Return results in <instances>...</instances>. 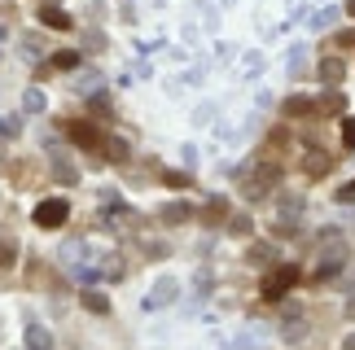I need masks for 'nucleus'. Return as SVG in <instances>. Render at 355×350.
<instances>
[{"label": "nucleus", "mask_w": 355, "mask_h": 350, "mask_svg": "<svg viewBox=\"0 0 355 350\" xmlns=\"http://www.w3.org/2000/svg\"><path fill=\"white\" fill-rule=\"evenodd\" d=\"M250 232H255L250 215H233V219H228V237H250Z\"/></svg>", "instance_id": "22"}, {"label": "nucleus", "mask_w": 355, "mask_h": 350, "mask_svg": "<svg viewBox=\"0 0 355 350\" xmlns=\"http://www.w3.org/2000/svg\"><path fill=\"white\" fill-rule=\"evenodd\" d=\"M31 219H35V228H44V232H57V228L70 219V201L66 197H44L40 206L31 210Z\"/></svg>", "instance_id": "3"}, {"label": "nucleus", "mask_w": 355, "mask_h": 350, "mask_svg": "<svg viewBox=\"0 0 355 350\" xmlns=\"http://www.w3.org/2000/svg\"><path fill=\"white\" fill-rule=\"evenodd\" d=\"M342 144L355 149V118H342Z\"/></svg>", "instance_id": "34"}, {"label": "nucleus", "mask_w": 355, "mask_h": 350, "mask_svg": "<svg viewBox=\"0 0 355 350\" xmlns=\"http://www.w3.org/2000/svg\"><path fill=\"white\" fill-rule=\"evenodd\" d=\"M246 263H255V267H272V263H277V245H272V241H250Z\"/></svg>", "instance_id": "10"}, {"label": "nucleus", "mask_w": 355, "mask_h": 350, "mask_svg": "<svg viewBox=\"0 0 355 350\" xmlns=\"http://www.w3.org/2000/svg\"><path fill=\"white\" fill-rule=\"evenodd\" d=\"M27 346H35V350H40V346H53V333L49 329H44V324H27Z\"/></svg>", "instance_id": "20"}, {"label": "nucleus", "mask_w": 355, "mask_h": 350, "mask_svg": "<svg viewBox=\"0 0 355 350\" xmlns=\"http://www.w3.org/2000/svg\"><path fill=\"white\" fill-rule=\"evenodd\" d=\"M334 171V153H325V149H307L303 153V175H312V179H321Z\"/></svg>", "instance_id": "7"}, {"label": "nucleus", "mask_w": 355, "mask_h": 350, "mask_svg": "<svg viewBox=\"0 0 355 350\" xmlns=\"http://www.w3.org/2000/svg\"><path fill=\"white\" fill-rule=\"evenodd\" d=\"M303 70H307V53H303V44H299V48L290 53V75H294V79H303Z\"/></svg>", "instance_id": "25"}, {"label": "nucleus", "mask_w": 355, "mask_h": 350, "mask_svg": "<svg viewBox=\"0 0 355 350\" xmlns=\"http://www.w3.org/2000/svg\"><path fill=\"white\" fill-rule=\"evenodd\" d=\"M49 158H53V175H57V184H79V171L70 166V158H66L62 149H57V153H49Z\"/></svg>", "instance_id": "15"}, {"label": "nucleus", "mask_w": 355, "mask_h": 350, "mask_svg": "<svg viewBox=\"0 0 355 350\" xmlns=\"http://www.w3.org/2000/svg\"><path fill=\"white\" fill-rule=\"evenodd\" d=\"M189 215H193V206H189V201H167V206L158 210V219L167 223V228H180V223H189Z\"/></svg>", "instance_id": "12"}, {"label": "nucleus", "mask_w": 355, "mask_h": 350, "mask_svg": "<svg viewBox=\"0 0 355 350\" xmlns=\"http://www.w3.org/2000/svg\"><path fill=\"white\" fill-rule=\"evenodd\" d=\"M49 70H79V53H75V48L53 53V57H49Z\"/></svg>", "instance_id": "19"}, {"label": "nucleus", "mask_w": 355, "mask_h": 350, "mask_svg": "<svg viewBox=\"0 0 355 350\" xmlns=\"http://www.w3.org/2000/svg\"><path fill=\"white\" fill-rule=\"evenodd\" d=\"M18 131H22L18 114H0V136H18Z\"/></svg>", "instance_id": "26"}, {"label": "nucleus", "mask_w": 355, "mask_h": 350, "mask_svg": "<svg viewBox=\"0 0 355 350\" xmlns=\"http://www.w3.org/2000/svg\"><path fill=\"white\" fill-rule=\"evenodd\" d=\"M281 114H286V118H307V114H316V101L307 92H294V96L281 101Z\"/></svg>", "instance_id": "9"}, {"label": "nucleus", "mask_w": 355, "mask_h": 350, "mask_svg": "<svg viewBox=\"0 0 355 350\" xmlns=\"http://www.w3.org/2000/svg\"><path fill=\"white\" fill-rule=\"evenodd\" d=\"M92 114L97 118H110L114 110H110V96H92Z\"/></svg>", "instance_id": "31"}, {"label": "nucleus", "mask_w": 355, "mask_h": 350, "mask_svg": "<svg viewBox=\"0 0 355 350\" xmlns=\"http://www.w3.org/2000/svg\"><path fill=\"white\" fill-rule=\"evenodd\" d=\"M255 342H263L255 329H246V333H237V346H255Z\"/></svg>", "instance_id": "37"}, {"label": "nucleus", "mask_w": 355, "mask_h": 350, "mask_svg": "<svg viewBox=\"0 0 355 350\" xmlns=\"http://www.w3.org/2000/svg\"><path fill=\"white\" fill-rule=\"evenodd\" d=\"M101 88V75L97 70H84V79H79V92H97Z\"/></svg>", "instance_id": "30"}, {"label": "nucleus", "mask_w": 355, "mask_h": 350, "mask_svg": "<svg viewBox=\"0 0 355 350\" xmlns=\"http://www.w3.org/2000/svg\"><path fill=\"white\" fill-rule=\"evenodd\" d=\"M316 79L329 83V88H338V83L347 79V66H342V57H321V66H316Z\"/></svg>", "instance_id": "8"}, {"label": "nucleus", "mask_w": 355, "mask_h": 350, "mask_svg": "<svg viewBox=\"0 0 355 350\" xmlns=\"http://www.w3.org/2000/svg\"><path fill=\"white\" fill-rule=\"evenodd\" d=\"M66 136L75 140L79 149H97V144H105L101 127H97V123H88V118H70V123H66Z\"/></svg>", "instance_id": "6"}, {"label": "nucleus", "mask_w": 355, "mask_h": 350, "mask_svg": "<svg viewBox=\"0 0 355 350\" xmlns=\"http://www.w3.org/2000/svg\"><path fill=\"white\" fill-rule=\"evenodd\" d=\"M342 346H347V350H355V333H347V337H342Z\"/></svg>", "instance_id": "39"}, {"label": "nucleus", "mask_w": 355, "mask_h": 350, "mask_svg": "<svg viewBox=\"0 0 355 350\" xmlns=\"http://www.w3.org/2000/svg\"><path fill=\"white\" fill-rule=\"evenodd\" d=\"M224 215H228V201H224V197H211V201H206V223H219Z\"/></svg>", "instance_id": "23"}, {"label": "nucleus", "mask_w": 355, "mask_h": 350, "mask_svg": "<svg viewBox=\"0 0 355 350\" xmlns=\"http://www.w3.org/2000/svg\"><path fill=\"white\" fill-rule=\"evenodd\" d=\"M211 289H215V281H211V267H202L193 276V298L202 303V298H211Z\"/></svg>", "instance_id": "21"}, {"label": "nucleus", "mask_w": 355, "mask_h": 350, "mask_svg": "<svg viewBox=\"0 0 355 350\" xmlns=\"http://www.w3.org/2000/svg\"><path fill=\"white\" fill-rule=\"evenodd\" d=\"M44 5H62V0H44Z\"/></svg>", "instance_id": "41"}, {"label": "nucleus", "mask_w": 355, "mask_h": 350, "mask_svg": "<svg viewBox=\"0 0 355 350\" xmlns=\"http://www.w3.org/2000/svg\"><path fill=\"white\" fill-rule=\"evenodd\" d=\"M347 267V245L334 237V245H325L321 250V263H316V272H312V281L316 285H325V281H334V276Z\"/></svg>", "instance_id": "4"}, {"label": "nucleus", "mask_w": 355, "mask_h": 350, "mask_svg": "<svg viewBox=\"0 0 355 350\" xmlns=\"http://www.w3.org/2000/svg\"><path fill=\"white\" fill-rule=\"evenodd\" d=\"M316 110H321V114H342V110H347V96L334 88V92H325L321 101H316Z\"/></svg>", "instance_id": "18"}, {"label": "nucleus", "mask_w": 355, "mask_h": 350, "mask_svg": "<svg viewBox=\"0 0 355 350\" xmlns=\"http://www.w3.org/2000/svg\"><path fill=\"white\" fill-rule=\"evenodd\" d=\"M277 179H281V166H277V162H259V166H250V171H246V179H241V193H246L250 201H259L263 193H272V188H277Z\"/></svg>", "instance_id": "2"}, {"label": "nucleus", "mask_w": 355, "mask_h": 350, "mask_svg": "<svg viewBox=\"0 0 355 350\" xmlns=\"http://www.w3.org/2000/svg\"><path fill=\"white\" fill-rule=\"evenodd\" d=\"M167 254H171L167 241H149V245H145V259H167Z\"/></svg>", "instance_id": "28"}, {"label": "nucleus", "mask_w": 355, "mask_h": 350, "mask_svg": "<svg viewBox=\"0 0 355 350\" xmlns=\"http://www.w3.org/2000/svg\"><path fill=\"white\" fill-rule=\"evenodd\" d=\"M303 333H307V324H303V307H290V311H286V324H281V337H286V342H299Z\"/></svg>", "instance_id": "13"}, {"label": "nucleus", "mask_w": 355, "mask_h": 350, "mask_svg": "<svg viewBox=\"0 0 355 350\" xmlns=\"http://www.w3.org/2000/svg\"><path fill=\"white\" fill-rule=\"evenodd\" d=\"M334 18H338V9H321V14L312 18V27H316V31H325V27H329V22H334Z\"/></svg>", "instance_id": "33"}, {"label": "nucleus", "mask_w": 355, "mask_h": 350, "mask_svg": "<svg viewBox=\"0 0 355 350\" xmlns=\"http://www.w3.org/2000/svg\"><path fill=\"white\" fill-rule=\"evenodd\" d=\"M105 158H110L114 166H123V162H132V144H127L123 136H105Z\"/></svg>", "instance_id": "14"}, {"label": "nucleus", "mask_w": 355, "mask_h": 350, "mask_svg": "<svg viewBox=\"0 0 355 350\" xmlns=\"http://www.w3.org/2000/svg\"><path fill=\"white\" fill-rule=\"evenodd\" d=\"M334 44H338V48H355V31H351V27H347V31H338V35H334Z\"/></svg>", "instance_id": "35"}, {"label": "nucleus", "mask_w": 355, "mask_h": 350, "mask_svg": "<svg viewBox=\"0 0 355 350\" xmlns=\"http://www.w3.org/2000/svg\"><path fill=\"white\" fill-rule=\"evenodd\" d=\"M294 285H303L299 263H272V272L263 276V285H259V298H263V303H281Z\"/></svg>", "instance_id": "1"}, {"label": "nucleus", "mask_w": 355, "mask_h": 350, "mask_svg": "<svg viewBox=\"0 0 355 350\" xmlns=\"http://www.w3.org/2000/svg\"><path fill=\"white\" fill-rule=\"evenodd\" d=\"M79 303H84L92 316H110V298H105L101 289H84V294H79Z\"/></svg>", "instance_id": "16"}, {"label": "nucleus", "mask_w": 355, "mask_h": 350, "mask_svg": "<svg viewBox=\"0 0 355 350\" xmlns=\"http://www.w3.org/2000/svg\"><path fill=\"white\" fill-rule=\"evenodd\" d=\"M334 197L342 201V206H347V201H355V179H351V184H342V188L334 193Z\"/></svg>", "instance_id": "36"}, {"label": "nucleus", "mask_w": 355, "mask_h": 350, "mask_svg": "<svg viewBox=\"0 0 355 350\" xmlns=\"http://www.w3.org/2000/svg\"><path fill=\"white\" fill-rule=\"evenodd\" d=\"M162 184H167V188H189L193 175H189V171H162Z\"/></svg>", "instance_id": "24"}, {"label": "nucleus", "mask_w": 355, "mask_h": 350, "mask_svg": "<svg viewBox=\"0 0 355 350\" xmlns=\"http://www.w3.org/2000/svg\"><path fill=\"white\" fill-rule=\"evenodd\" d=\"M22 110H27V114H44V110H49L44 88H27V92H22Z\"/></svg>", "instance_id": "17"}, {"label": "nucleus", "mask_w": 355, "mask_h": 350, "mask_svg": "<svg viewBox=\"0 0 355 350\" xmlns=\"http://www.w3.org/2000/svg\"><path fill=\"white\" fill-rule=\"evenodd\" d=\"M211 118H215V105H211V101H202V105L193 110V123H211Z\"/></svg>", "instance_id": "32"}, {"label": "nucleus", "mask_w": 355, "mask_h": 350, "mask_svg": "<svg viewBox=\"0 0 355 350\" xmlns=\"http://www.w3.org/2000/svg\"><path fill=\"white\" fill-rule=\"evenodd\" d=\"M259 70H263V57H259V53H246V79H259Z\"/></svg>", "instance_id": "29"}, {"label": "nucleus", "mask_w": 355, "mask_h": 350, "mask_svg": "<svg viewBox=\"0 0 355 350\" xmlns=\"http://www.w3.org/2000/svg\"><path fill=\"white\" fill-rule=\"evenodd\" d=\"M40 22L53 27V31H70V27H75V18H70L66 9H57V5H40Z\"/></svg>", "instance_id": "11"}, {"label": "nucleus", "mask_w": 355, "mask_h": 350, "mask_svg": "<svg viewBox=\"0 0 355 350\" xmlns=\"http://www.w3.org/2000/svg\"><path fill=\"white\" fill-rule=\"evenodd\" d=\"M347 14H351V18H355V0H347Z\"/></svg>", "instance_id": "40"}, {"label": "nucleus", "mask_w": 355, "mask_h": 350, "mask_svg": "<svg viewBox=\"0 0 355 350\" xmlns=\"http://www.w3.org/2000/svg\"><path fill=\"white\" fill-rule=\"evenodd\" d=\"M0 62H5V57H0Z\"/></svg>", "instance_id": "42"}, {"label": "nucleus", "mask_w": 355, "mask_h": 350, "mask_svg": "<svg viewBox=\"0 0 355 350\" xmlns=\"http://www.w3.org/2000/svg\"><path fill=\"white\" fill-rule=\"evenodd\" d=\"M180 158H184V166H197V149H193V144H184V153H180Z\"/></svg>", "instance_id": "38"}, {"label": "nucleus", "mask_w": 355, "mask_h": 350, "mask_svg": "<svg viewBox=\"0 0 355 350\" xmlns=\"http://www.w3.org/2000/svg\"><path fill=\"white\" fill-rule=\"evenodd\" d=\"M18 263V245L14 241H0V267H14Z\"/></svg>", "instance_id": "27"}, {"label": "nucleus", "mask_w": 355, "mask_h": 350, "mask_svg": "<svg viewBox=\"0 0 355 350\" xmlns=\"http://www.w3.org/2000/svg\"><path fill=\"white\" fill-rule=\"evenodd\" d=\"M175 298H180V281H175V276H158L140 307H145V311H162V307H171Z\"/></svg>", "instance_id": "5"}]
</instances>
